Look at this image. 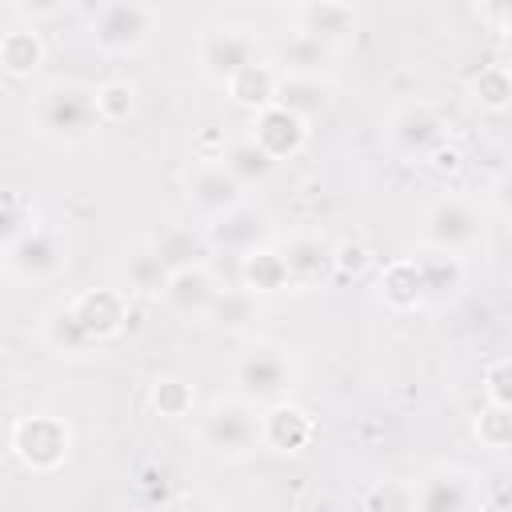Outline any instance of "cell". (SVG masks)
Wrapping results in <instances>:
<instances>
[{
  "label": "cell",
  "mask_w": 512,
  "mask_h": 512,
  "mask_svg": "<svg viewBox=\"0 0 512 512\" xmlns=\"http://www.w3.org/2000/svg\"><path fill=\"white\" fill-rule=\"evenodd\" d=\"M104 128L96 88L84 80H48L28 100V132L52 148H80Z\"/></svg>",
  "instance_id": "1"
},
{
  "label": "cell",
  "mask_w": 512,
  "mask_h": 512,
  "mask_svg": "<svg viewBox=\"0 0 512 512\" xmlns=\"http://www.w3.org/2000/svg\"><path fill=\"white\" fill-rule=\"evenodd\" d=\"M260 404L240 396V392H220L212 396L200 412H196V424H192V436L196 444L212 456V460H224V464H244L252 460L260 448H264V436H260Z\"/></svg>",
  "instance_id": "2"
},
{
  "label": "cell",
  "mask_w": 512,
  "mask_h": 512,
  "mask_svg": "<svg viewBox=\"0 0 512 512\" xmlns=\"http://www.w3.org/2000/svg\"><path fill=\"white\" fill-rule=\"evenodd\" d=\"M232 392L256 400L260 408L284 400L300 384V356L280 340H248L228 364Z\"/></svg>",
  "instance_id": "3"
},
{
  "label": "cell",
  "mask_w": 512,
  "mask_h": 512,
  "mask_svg": "<svg viewBox=\"0 0 512 512\" xmlns=\"http://www.w3.org/2000/svg\"><path fill=\"white\" fill-rule=\"evenodd\" d=\"M384 144L408 164H440L452 152V124L432 100H400L384 116Z\"/></svg>",
  "instance_id": "4"
},
{
  "label": "cell",
  "mask_w": 512,
  "mask_h": 512,
  "mask_svg": "<svg viewBox=\"0 0 512 512\" xmlns=\"http://www.w3.org/2000/svg\"><path fill=\"white\" fill-rule=\"evenodd\" d=\"M4 276L20 288L56 284L72 264V236L56 220H40L4 244Z\"/></svg>",
  "instance_id": "5"
},
{
  "label": "cell",
  "mask_w": 512,
  "mask_h": 512,
  "mask_svg": "<svg viewBox=\"0 0 512 512\" xmlns=\"http://www.w3.org/2000/svg\"><path fill=\"white\" fill-rule=\"evenodd\" d=\"M484 212L476 200L460 196V192H444L436 196L416 224V244L428 252H448V256H472L476 248H484Z\"/></svg>",
  "instance_id": "6"
},
{
  "label": "cell",
  "mask_w": 512,
  "mask_h": 512,
  "mask_svg": "<svg viewBox=\"0 0 512 512\" xmlns=\"http://www.w3.org/2000/svg\"><path fill=\"white\" fill-rule=\"evenodd\" d=\"M156 28H160V12H156L152 0H104L92 12L88 36H92L96 52L128 60V56H140L152 44Z\"/></svg>",
  "instance_id": "7"
},
{
  "label": "cell",
  "mask_w": 512,
  "mask_h": 512,
  "mask_svg": "<svg viewBox=\"0 0 512 512\" xmlns=\"http://www.w3.org/2000/svg\"><path fill=\"white\" fill-rule=\"evenodd\" d=\"M72 424L56 412H28V416H16L12 428H8V452L12 460L24 468V472H36V476H48L56 468L68 464L72 456Z\"/></svg>",
  "instance_id": "8"
},
{
  "label": "cell",
  "mask_w": 512,
  "mask_h": 512,
  "mask_svg": "<svg viewBox=\"0 0 512 512\" xmlns=\"http://www.w3.org/2000/svg\"><path fill=\"white\" fill-rule=\"evenodd\" d=\"M256 60H264V44H260V32L248 24H208L196 36V68L216 88H224L232 76H240Z\"/></svg>",
  "instance_id": "9"
},
{
  "label": "cell",
  "mask_w": 512,
  "mask_h": 512,
  "mask_svg": "<svg viewBox=\"0 0 512 512\" xmlns=\"http://www.w3.org/2000/svg\"><path fill=\"white\" fill-rule=\"evenodd\" d=\"M184 204L208 224L224 212H232L236 204H244L252 192L236 180V172L220 160V156H196L188 168H184Z\"/></svg>",
  "instance_id": "10"
},
{
  "label": "cell",
  "mask_w": 512,
  "mask_h": 512,
  "mask_svg": "<svg viewBox=\"0 0 512 512\" xmlns=\"http://www.w3.org/2000/svg\"><path fill=\"white\" fill-rule=\"evenodd\" d=\"M484 504V476L464 464H432L412 480V508L460 512Z\"/></svg>",
  "instance_id": "11"
},
{
  "label": "cell",
  "mask_w": 512,
  "mask_h": 512,
  "mask_svg": "<svg viewBox=\"0 0 512 512\" xmlns=\"http://www.w3.org/2000/svg\"><path fill=\"white\" fill-rule=\"evenodd\" d=\"M276 248L284 256L292 292H312V288L336 280V240H328L324 232L296 228V232L276 236Z\"/></svg>",
  "instance_id": "12"
},
{
  "label": "cell",
  "mask_w": 512,
  "mask_h": 512,
  "mask_svg": "<svg viewBox=\"0 0 512 512\" xmlns=\"http://www.w3.org/2000/svg\"><path fill=\"white\" fill-rule=\"evenodd\" d=\"M204 236H208V244H212V256H236V260H240V256H248L252 248L272 244L280 232H276L272 216H268L260 204L244 200V204H236L232 212L208 220V224H204Z\"/></svg>",
  "instance_id": "13"
},
{
  "label": "cell",
  "mask_w": 512,
  "mask_h": 512,
  "mask_svg": "<svg viewBox=\"0 0 512 512\" xmlns=\"http://www.w3.org/2000/svg\"><path fill=\"white\" fill-rule=\"evenodd\" d=\"M248 136H252L268 156H276V160L284 164V160H292V156L304 152V144H308V136H312V120H304V116L292 112L288 104L272 100V104L248 112Z\"/></svg>",
  "instance_id": "14"
},
{
  "label": "cell",
  "mask_w": 512,
  "mask_h": 512,
  "mask_svg": "<svg viewBox=\"0 0 512 512\" xmlns=\"http://www.w3.org/2000/svg\"><path fill=\"white\" fill-rule=\"evenodd\" d=\"M68 304H72L80 328L88 332V340L96 348H104L128 328V312L136 300L124 288H84V292H72Z\"/></svg>",
  "instance_id": "15"
},
{
  "label": "cell",
  "mask_w": 512,
  "mask_h": 512,
  "mask_svg": "<svg viewBox=\"0 0 512 512\" xmlns=\"http://www.w3.org/2000/svg\"><path fill=\"white\" fill-rule=\"evenodd\" d=\"M224 296V284L212 276L208 264H188V268H172L168 276V288H164V308L180 320H196V324H208L216 300Z\"/></svg>",
  "instance_id": "16"
},
{
  "label": "cell",
  "mask_w": 512,
  "mask_h": 512,
  "mask_svg": "<svg viewBox=\"0 0 512 512\" xmlns=\"http://www.w3.org/2000/svg\"><path fill=\"white\" fill-rule=\"evenodd\" d=\"M260 436H264V448L276 452V456H296L312 444L316 436V420L304 404H296L292 396L284 400H272L264 404L260 412Z\"/></svg>",
  "instance_id": "17"
},
{
  "label": "cell",
  "mask_w": 512,
  "mask_h": 512,
  "mask_svg": "<svg viewBox=\"0 0 512 512\" xmlns=\"http://www.w3.org/2000/svg\"><path fill=\"white\" fill-rule=\"evenodd\" d=\"M168 276H172V264L156 252L152 240L132 244L116 264V288H124L132 300H164Z\"/></svg>",
  "instance_id": "18"
},
{
  "label": "cell",
  "mask_w": 512,
  "mask_h": 512,
  "mask_svg": "<svg viewBox=\"0 0 512 512\" xmlns=\"http://www.w3.org/2000/svg\"><path fill=\"white\" fill-rule=\"evenodd\" d=\"M332 56H336V48L308 36L304 28H292L268 52V60L280 68V76H312V80H332Z\"/></svg>",
  "instance_id": "19"
},
{
  "label": "cell",
  "mask_w": 512,
  "mask_h": 512,
  "mask_svg": "<svg viewBox=\"0 0 512 512\" xmlns=\"http://www.w3.org/2000/svg\"><path fill=\"white\" fill-rule=\"evenodd\" d=\"M376 296L384 300L388 312H416V308H428L420 260H416V256H400V260L384 264V268H380V280H376Z\"/></svg>",
  "instance_id": "20"
},
{
  "label": "cell",
  "mask_w": 512,
  "mask_h": 512,
  "mask_svg": "<svg viewBox=\"0 0 512 512\" xmlns=\"http://www.w3.org/2000/svg\"><path fill=\"white\" fill-rule=\"evenodd\" d=\"M40 340H44L48 352H56V356H64V360H84V356H96V352H100V348L88 340V332L80 328V320H76L68 296L56 300V304L40 316Z\"/></svg>",
  "instance_id": "21"
},
{
  "label": "cell",
  "mask_w": 512,
  "mask_h": 512,
  "mask_svg": "<svg viewBox=\"0 0 512 512\" xmlns=\"http://www.w3.org/2000/svg\"><path fill=\"white\" fill-rule=\"evenodd\" d=\"M296 28L324 40L328 48H340L356 36V4H328V0H304L296 8Z\"/></svg>",
  "instance_id": "22"
},
{
  "label": "cell",
  "mask_w": 512,
  "mask_h": 512,
  "mask_svg": "<svg viewBox=\"0 0 512 512\" xmlns=\"http://www.w3.org/2000/svg\"><path fill=\"white\" fill-rule=\"evenodd\" d=\"M240 284L252 292V296H280V292H292V280H288V268H284V256L272 244H260L252 248L248 256H240Z\"/></svg>",
  "instance_id": "23"
},
{
  "label": "cell",
  "mask_w": 512,
  "mask_h": 512,
  "mask_svg": "<svg viewBox=\"0 0 512 512\" xmlns=\"http://www.w3.org/2000/svg\"><path fill=\"white\" fill-rule=\"evenodd\" d=\"M276 92H280V68H276L268 56L256 60V64H248L240 76H232V80L224 84V96H228L236 108H244V112H256V108L272 104Z\"/></svg>",
  "instance_id": "24"
},
{
  "label": "cell",
  "mask_w": 512,
  "mask_h": 512,
  "mask_svg": "<svg viewBox=\"0 0 512 512\" xmlns=\"http://www.w3.org/2000/svg\"><path fill=\"white\" fill-rule=\"evenodd\" d=\"M220 160L236 172V180L248 188V192H256V188H264L272 176H276V168H280V160L276 156H268L248 132L244 136H236V140H228L224 148H220Z\"/></svg>",
  "instance_id": "25"
},
{
  "label": "cell",
  "mask_w": 512,
  "mask_h": 512,
  "mask_svg": "<svg viewBox=\"0 0 512 512\" xmlns=\"http://www.w3.org/2000/svg\"><path fill=\"white\" fill-rule=\"evenodd\" d=\"M44 56H48V48H44V40H40V32L32 24H16L0 40V64H4V72L12 80H32L40 72Z\"/></svg>",
  "instance_id": "26"
},
{
  "label": "cell",
  "mask_w": 512,
  "mask_h": 512,
  "mask_svg": "<svg viewBox=\"0 0 512 512\" xmlns=\"http://www.w3.org/2000/svg\"><path fill=\"white\" fill-rule=\"evenodd\" d=\"M148 240L156 244V252H160L172 268L208 264V256H212V244H208L204 228H192V224H164V228L152 232Z\"/></svg>",
  "instance_id": "27"
},
{
  "label": "cell",
  "mask_w": 512,
  "mask_h": 512,
  "mask_svg": "<svg viewBox=\"0 0 512 512\" xmlns=\"http://www.w3.org/2000/svg\"><path fill=\"white\" fill-rule=\"evenodd\" d=\"M416 260H420V272H424L428 308L452 300V296L464 288V272H468V260H464V256H448V252H428V248H420Z\"/></svg>",
  "instance_id": "28"
},
{
  "label": "cell",
  "mask_w": 512,
  "mask_h": 512,
  "mask_svg": "<svg viewBox=\"0 0 512 512\" xmlns=\"http://www.w3.org/2000/svg\"><path fill=\"white\" fill-rule=\"evenodd\" d=\"M280 104H288L292 112H300L304 120H316L320 112H328L332 104V80H312V76H280Z\"/></svg>",
  "instance_id": "29"
},
{
  "label": "cell",
  "mask_w": 512,
  "mask_h": 512,
  "mask_svg": "<svg viewBox=\"0 0 512 512\" xmlns=\"http://www.w3.org/2000/svg\"><path fill=\"white\" fill-rule=\"evenodd\" d=\"M148 404L160 420H184V416H196V392L188 380L180 376H156L152 388H148Z\"/></svg>",
  "instance_id": "30"
},
{
  "label": "cell",
  "mask_w": 512,
  "mask_h": 512,
  "mask_svg": "<svg viewBox=\"0 0 512 512\" xmlns=\"http://www.w3.org/2000/svg\"><path fill=\"white\" fill-rule=\"evenodd\" d=\"M468 92H472V100H476L480 108H488V112H508V108H512V72H508V64H492V68H484L480 76H472Z\"/></svg>",
  "instance_id": "31"
},
{
  "label": "cell",
  "mask_w": 512,
  "mask_h": 512,
  "mask_svg": "<svg viewBox=\"0 0 512 512\" xmlns=\"http://www.w3.org/2000/svg\"><path fill=\"white\" fill-rule=\"evenodd\" d=\"M256 308H260V296H252L244 284H240V288H224V296L216 300V308H212L208 324L228 328V332H240V328L256 316Z\"/></svg>",
  "instance_id": "32"
},
{
  "label": "cell",
  "mask_w": 512,
  "mask_h": 512,
  "mask_svg": "<svg viewBox=\"0 0 512 512\" xmlns=\"http://www.w3.org/2000/svg\"><path fill=\"white\" fill-rule=\"evenodd\" d=\"M476 440L492 452H512V408L484 404V412L476 416Z\"/></svg>",
  "instance_id": "33"
},
{
  "label": "cell",
  "mask_w": 512,
  "mask_h": 512,
  "mask_svg": "<svg viewBox=\"0 0 512 512\" xmlns=\"http://www.w3.org/2000/svg\"><path fill=\"white\" fill-rule=\"evenodd\" d=\"M96 100H100V116L104 124H120L136 112V84L128 80H108L96 88Z\"/></svg>",
  "instance_id": "34"
},
{
  "label": "cell",
  "mask_w": 512,
  "mask_h": 512,
  "mask_svg": "<svg viewBox=\"0 0 512 512\" xmlns=\"http://www.w3.org/2000/svg\"><path fill=\"white\" fill-rule=\"evenodd\" d=\"M4 244L8 240H16L20 232H28L32 224H40V208H36V200L32 196H24V192H8L4 196Z\"/></svg>",
  "instance_id": "35"
},
{
  "label": "cell",
  "mask_w": 512,
  "mask_h": 512,
  "mask_svg": "<svg viewBox=\"0 0 512 512\" xmlns=\"http://www.w3.org/2000/svg\"><path fill=\"white\" fill-rule=\"evenodd\" d=\"M480 388H484V404H496V408H512V356H504V360H492V364L484 368V380H480Z\"/></svg>",
  "instance_id": "36"
},
{
  "label": "cell",
  "mask_w": 512,
  "mask_h": 512,
  "mask_svg": "<svg viewBox=\"0 0 512 512\" xmlns=\"http://www.w3.org/2000/svg\"><path fill=\"white\" fill-rule=\"evenodd\" d=\"M72 0H4V8H8V16L16 20V24H44V20H56L64 8H68Z\"/></svg>",
  "instance_id": "37"
},
{
  "label": "cell",
  "mask_w": 512,
  "mask_h": 512,
  "mask_svg": "<svg viewBox=\"0 0 512 512\" xmlns=\"http://www.w3.org/2000/svg\"><path fill=\"white\" fill-rule=\"evenodd\" d=\"M488 204H492V212H496L500 220H508V224H512V164H508V168H500V172H496V180L488 184Z\"/></svg>",
  "instance_id": "38"
},
{
  "label": "cell",
  "mask_w": 512,
  "mask_h": 512,
  "mask_svg": "<svg viewBox=\"0 0 512 512\" xmlns=\"http://www.w3.org/2000/svg\"><path fill=\"white\" fill-rule=\"evenodd\" d=\"M372 268V252L364 244H336V276H360Z\"/></svg>",
  "instance_id": "39"
},
{
  "label": "cell",
  "mask_w": 512,
  "mask_h": 512,
  "mask_svg": "<svg viewBox=\"0 0 512 512\" xmlns=\"http://www.w3.org/2000/svg\"><path fill=\"white\" fill-rule=\"evenodd\" d=\"M472 4H476L480 20H484L488 28L512 36V0H472Z\"/></svg>",
  "instance_id": "40"
},
{
  "label": "cell",
  "mask_w": 512,
  "mask_h": 512,
  "mask_svg": "<svg viewBox=\"0 0 512 512\" xmlns=\"http://www.w3.org/2000/svg\"><path fill=\"white\" fill-rule=\"evenodd\" d=\"M264 4H268V8H292V12H296L304 0H264Z\"/></svg>",
  "instance_id": "41"
},
{
  "label": "cell",
  "mask_w": 512,
  "mask_h": 512,
  "mask_svg": "<svg viewBox=\"0 0 512 512\" xmlns=\"http://www.w3.org/2000/svg\"><path fill=\"white\" fill-rule=\"evenodd\" d=\"M328 4H356V0H328Z\"/></svg>",
  "instance_id": "42"
},
{
  "label": "cell",
  "mask_w": 512,
  "mask_h": 512,
  "mask_svg": "<svg viewBox=\"0 0 512 512\" xmlns=\"http://www.w3.org/2000/svg\"><path fill=\"white\" fill-rule=\"evenodd\" d=\"M508 72H512V60H508Z\"/></svg>",
  "instance_id": "43"
}]
</instances>
